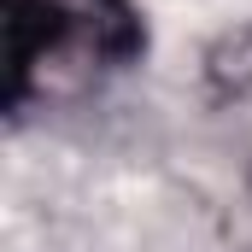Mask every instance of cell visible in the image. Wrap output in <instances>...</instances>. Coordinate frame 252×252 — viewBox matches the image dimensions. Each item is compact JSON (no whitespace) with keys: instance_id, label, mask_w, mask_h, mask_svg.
I'll return each mask as SVG.
<instances>
[{"instance_id":"cell-1","label":"cell","mask_w":252,"mask_h":252,"mask_svg":"<svg viewBox=\"0 0 252 252\" xmlns=\"http://www.w3.org/2000/svg\"><path fill=\"white\" fill-rule=\"evenodd\" d=\"M147 53L135 0H6V112Z\"/></svg>"}]
</instances>
